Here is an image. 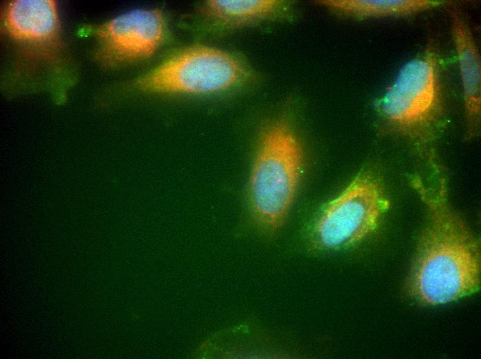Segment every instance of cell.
<instances>
[{
    "label": "cell",
    "mask_w": 481,
    "mask_h": 359,
    "mask_svg": "<svg viewBox=\"0 0 481 359\" xmlns=\"http://www.w3.org/2000/svg\"><path fill=\"white\" fill-rule=\"evenodd\" d=\"M451 32L462 86L468 139L479 135L481 119V59L471 30L457 8H451Z\"/></svg>",
    "instance_id": "obj_8"
},
{
    "label": "cell",
    "mask_w": 481,
    "mask_h": 359,
    "mask_svg": "<svg viewBox=\"0 0 481 359\" xmlns=\"http://www.w3.org/2000/svg\"><path fill=\"white\" fill-rule=\"evenodd\" d=\"M247 75L246 67L232 54L196 45L172 54L126 82L125 88L158 94H214L240 85Z\"/></svg>",
    "instance_id": "obj_5"
},
{
    "label": "cell",
    "mask_w": 481,
    "mask_h": 359,
    "mask_svg": "<svg viewBox=\"0 0 481 359\" xmlns=\"http://www.w3.org/2000/svg\"><path fill=\"white\" fill-rule=\"evenodd\" d=\"M316 2L341 14L360 19L407 17L446 3L441 0H319Z\"/></svg>",
    "instance_id": "obj_10"
},
{
    "label": "cell",
    "mask_w": 481,
    "mask_h": 359,
    "mask_svg": "<svg viewBox=\"0 0 481 359\" xmlns=\"http://www.w3.org/2000/svg\"><path fill=\"white\" fill-rule=\"evenodd\" d=\"M284 5L281 0H208L198 6L197 14L209 28H232L270 18Z\"/></svg>",
    "instance_id": "obj_9"
},
{
    "label": "cell",
    "mask_w": 481,
    "mask_h": 359,
    "mask_svg": "<svg viewBox=\"0 0 481 359\" xmlns=\"http://www.w3.org/2000/svg\"><path fill=\"white\" fill-rule=\"evenodd\" d=\"M442 69L438 44L430 39L375 102L386 128L406 140L428 164L436 162L434 147L445 119Z\"/></svg>",
    "instance_id": "obj_3"
},
{
    "label": "cell",
    "mask_w": 481,
    "mask_h": 359,
    "mask_svg": "<svg viewBox=\"0 0 481 359\" xmlns=\"http://www.w3.org/2000/svg\"><path fill=\"white\" fill-rule=\"evenodd\" d=\"M440 166L428 180L416 177L413 186L427 210L406 291L417 301L439 305L476 293L480 287L478 240L451 206Z\"/></svg>",
    "instance_id": "obj_1"
},
{
    "label": "cell",
    "mask_w": 481,
    "mask_h": 359,
    "mask_svg": "<svg viewBox=\"0 0 481 359\" xmlns=\"http://www.w3.org/2000/svg\"><path fill=\"white\" fill-rule=\"evenodd\" d=\"M301 143L289 123L278 119L262 131L249 186L251 211L267 231L281 226L293 204L302 174Z\"/></svg>",
    "instance_id": "obj_4"
},
{
    "label": "cell",
    "mask_w": 481,
    "mask_h": 359,
    "mask_svg": "<svg viewBox=\"0 0 481 359\" xmlns=\"http://www.w3.org/2000/svg\"><path fill=\"white\" fill-rule=\"evenodd\" d=\"M388 207L378 175L363 171L321 208L311 227V244L322 251L352 246L376 229Z\"/></svg>",
    "instance_id": "obj_6"
},
{
    "label": "cell",
    "mask_w": 481,
    "mask_h": 359,
    "mask_svg": "<svg viewBox=\"0 0 481 359\" xmlns=\"http://www.w3.org/2000/svg\"><path fill=\"white\" fill-rule=\"evenodd\" d=\"M86 32L95 41L93 57L103 68L112 69L152 57L168 36V26L159 9H135Z\"/></svg>",
    "instance_id": "obj_7"
},
{
    "label": "cell",
    "mask_w": 481,
    "mask_h": 359,
    "mask_svg": "<svg viewBox=\"0 0 481 359\" xmlns=\"http://www.w3.org/2000/svg\"><path fill=\"white\" fill-rule=\"evenodd\" d=\"M3 35L12 48V81L50 91L58 101L75 80L56 1L12 0L2 8Z\"/></svg>",
    "instance_id": "obj_2"
}]
</instances>
